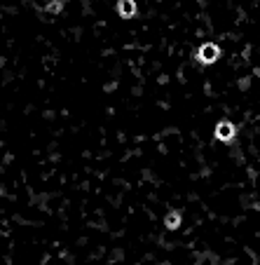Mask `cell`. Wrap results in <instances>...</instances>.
Returning a JSON list of instances; mask_svg holds the SVG:
<instances>
[{
	"mask_svg": "<svg viewBox=\"0 0 260 265\" xmlns=\"http://www.w3.org/2000/svg\"><path fill=\"white\" fill-rule=\"evenodd\" d=\"M213 136H216L218 141H223V143H230L234 136H237V129H234L232 122L220 120V122H216V127H213Z\"/></svg>",
	"mask_w": 260,
	"mask_h": 265,
	"instance_id": "cell-2",
	"label": "cell"
},
{
	"mask_svg": "<svg viewBox=\"0 0 260 265\" xmlns=\"http://www.w3.org/2000/svg\"><path fill=\"white\" fill-rule=\"evenodd\" d=\"M136 12H138L136 0H117V14H120L122 19H134Z\"/></svg>",
	"mask_w": 260,
	"mask_h": 265,
	"instance_id": "cell-3",
	"label": "cell"
},
{
	"mask_svg": "<svg viewBox=\"0 0 260 265\" xmlns=\"http://www.w3.org/2000/svg\"><path fill=\"white\" fill-rule=\"evenodd\" d=\"M195 56H197L199 63H204V66H211V63L218 61L220 47L216 45V42H204V45H199V49L195 52Z\"/></svg>",
	"mask_w": 260,
	"mask_h": 265,
	"instance_id": "cell-1",
	"label": "cell"
},
{
	"mask_svg": "<svg viewBox=\"0 0 260 265\" xmlns=\"http://www.w3.org/2000/svg\"><path fill=\"white\" fill-rule=\"evenodd\" d=\"M181 221H183V218H181V211H169L164 216V223L169 230H178V228H181Z\"/></svg>",
	"mask_w": 260,
	"mask_h": 265,
	"instance_id": "cell-4",
	"label": "cell"
},
{
	"mask_svg": "<svg viewBox=\"0 0 260 265\" xmlns=\"http://www.w3.org/2000/svg\"><path fill=\"white\" fill-rule=\"evenodd\" d=\"M61 7H63V0H59V3H49V5H47V12H59Z\"/></svg>",
	"mask_w": 260,
	"mask_h": 265,
	"instance_id": "cell-5",
	"label": "cell"
}]
</instances>
